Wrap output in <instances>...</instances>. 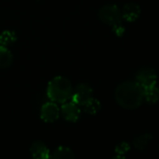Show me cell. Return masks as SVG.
I'll use <instances>...</instances> for the list:
<instances>
[{
	"label": "cell",
	"instance_id": "6da1fadb",
	"mask_svg": "<svg viewBox=\"0 0 159 159\" xmlns=\"http://www.w3.org/2000/svg\"><path fill=\"white\" fill-rule=\"evenodd\" d=\"M116 102L126 110H134L139 108L143 100V88L136 82H125L121 84L115 90Z\"/></svg>",
	"mask_w": 159,
	"mask_h": 159
},
{
	"label": "cell",
	"instance_id": "7a4b0ae2",
	"mask_svg": "<svg viewBox=\"0 0 159 159\" xmlns=\"http://www.w3.org/2000/svg\"><path fill=\"white\" fill-rule=\"evenodd\" d=\"M73 88L68 80L63 76H57L51 80L47 87V96L51 101L63 104L71 99Z\"/></svg>",
	"mask_w": 159,
	"mask_h": 159
},
{
	"label": "cell",
	"instance_id": "3957f363",
	"mask_svg": "<svg viewBox=\"0 0 159 159\" xmlns=\"http://www.w3.org/2000/svg\"><path fill=\"white\" fill-rule=\"evenodd\" d=\"M99 19L106 25L113 26L122 23V14L119 8L115 5H106L98 12Z\"/></svg>",
	"mask_w": 159,
	"mask_h": 159
},
{
	"label": "cell",
	"instance_id": "277c9868",
	"mask_svg": "<svg viewBox=\"0 0 159 159\" xmlns=\"http://www.w3.org/2000/svg\"><path fill=\"white\" fill-rule=\"evenodd\" d=\"M92 98L93 89L86 84H81L73 90L71 100L79 106H83Z\"/></svg>",
	"mask_w": 159,
	"mask_h": 159
},
{
	"label": "cell",
	"instance_id": "5b68a950",
	"mask_svg": "<svg viewBox=\"0 0 159 159\" xmlns=\"http://www.w3.org/2000/svg\"><path fill=\"white\" fill-rule=\"evenodd\" d=\"M157 82V76L154 70L151 68H143L136 75V83L143 89L155 86Z\"/></svg>",
	"mask_w": 159,
	"mask_h": 159
},
{
	"label": "cell",
	"instance_id": "8992f818",
	"mask_svg": "<svg viewBox=\"0 0 159 159\" xmlns=\"http://www.w3.org/2000/svg\"><path fill=\"white\" fill-rule=\"evenodd\" d=\"M61 114L65 120H66L68 122L75 123L79 120L80 116H81V109H80L79 105H77L72 100L66 101V102L63 103V105H62Z\"/></svg>",
	"mask_w": 159,
	"mask_h": 159
},
{
	"label": "cell",
	"instance_id": "52a82bcc",
	"mask_svg": "<svg viewBox=\"0 0 159 159\" xmlns=\"http://www.w3.org/2000/svg\"><path fill=\"white\" fill-rule=\"evenodd\" d=\"M60 109L58 105L52 101L42 105L40 110V118L46 123H52L59 118Z\"/></svg>",
	"mask_w": 159,
	"mask_h": 159
},
{
	"label": "cell",
	"instance_id": "ba28073f",
	"mask_svg": "<svg viewBox=\"0 0 159 159\" xmlns=\"http://www.w3.org/2000/svg\"><path fill=\"white\" fill-rule=\"evenodd\" d=\"M30 152L34 159H49L51 154L47 145L41 141H35L31 145Z\"/></svg>",
	"mask_w": 159,
	"mask_h": 159
},
{
	"label": "cell",
	"instance_id": "9c48e42d",
	"mask_svg": "<svg viewBox=\"0 0 159 159\" xmlns=\"http://www.w3.org/2000/svg\"><path fill=\"white\" fill-rule=\"evenodd\" d=\"M121 14H122V18H124L125 21L134 22L139 17L140 8L135 3H128L124 6Z\"/></svg>",
	"mask_w": 159,
	"mask_h": 159
},
{
	"label": "cell",
	"instance_id": "30bf717a",
	"mask_svg": "<svg viewBox=\"0 0 159 159\" xmlns=\"http://www.w3.org/2000/svg\"><path fill=\"white\" fill-rule=\"evenodd\" d=\"M49 159H75V154L70 148L66 146H59L53 151L52 154H50Z\"/></svg>",
	"mask_w": 159,
	"mask_h": 159
},
{
	"label": "cell",
	"instance_id": "8fae6325",
	"mask_svg": "<svg viewBox=\"0 0 159 159\" xmlns=\"http://www.w3.org/2000/svg\"><path fill=\"white\" fill-rule=\"evenodd\" d=\"M13 55L8 47L0 46V68H5L12 64Z\"/></svg>",
	"mask_w": 159,
	"mask_h": 159
},
{
	"label": "cell",
	"instance_id": "7c38bea8",
	"mask_svg": "<svg viewBox=\"0 0 159 159\" xmlns=\"http://www.w3.org/2000/svg\"><path fill=\"white\" fill-rule=\"evenodd\" d=\"M143 96L144 99L148 103L154 104L159 101V89L156 87V85L143 89Z\"/></svg>",
	"mask_w": 159,
	"mask_h": 159
},
{
	"label": "cell",
	"instance_id": "4fadbf2b",
	"mask_svg": "<svg viewBox=\"0 0 159 159\" xmlns=\"http://www.w3.org/2000/svg\"><path fill=\"white\" fill-rule=\"evenodd\" d=\"M82 107H83L84 111L86 113L94 115V114H97L100 111V109H101V103H100L99 100L92 98L85 104H84Z\"/></svg>",
	"mask_w": 159,
	"mask_h": 159
},
{
	"label": "cell",
	"instance_id": "5bb4252c",
	"mask_svg": "<svg viewBox=\"0 0 159 159\" xmlns=\"http://www.w3.org/2000/svg\"><path fill=\"white\" fill-rule=\"evenodd\" d=\"M17 39L16 34L13 31L5 30L3 33L0 34V46L8 47L13 44Z\"/></svg>",
	"mask_w": 159,
	"mask_h": 159
},
{
	"label": "cell",
	"instance_id": "9a60e30c",
	"mask_svg": "<svg viewBox=\"0 0 159 159\" xmlns=\"http://www.w3.org/2000/svg\"><path fill=\"white\" fill-rule=\"evenodd\" d=\"M152 135L151 134H143V135H140L139 137H137L134 141H133V144H134V147L138 150H144L150 143V141L152 140Z\"/></svg>",
	"mask_w": 159,
	"mask_h": 159
},
{
	"label": "cell",
	"instance_id": "2e32d148",
	"mask_svg": "<svg viewBox=\"0 0 159 159\" xmlns=\"http://www.w3.org/2000/svg\"><path fill=\"white\" fill-rule=\"evenodd\" d=\"M130 149V145L127 142H121L115 147V152L118 155H124Z\"/></svg>",
	"mask_w": 159,
	"mask_h": 159
},
{
	"label": "cell",
	"instance_id": "e0dca14e",
	"mask_svg": "<svg viewBox=\"0 0 159 159\" xmlns=\"http://www.w3.org/2000/svg\"><path fill=\"white\" fill-rule=\"evenodd\" d=\"M111 27H112V30H113V32H114V34H115L116 36L122 37V36L125 34V26L122 25V23L117 24V25H113V26H111Z\"/></svg>",
	"mask_w": 159,
	"mask_h": 159
},
{
	"label": "cell",
	"instance_id": "ac0fdd59",
	"mask_svg": "<svg viewBox=\"0 0 159 159\" xmlns=\"http://www.w3.org/2000/svg\"><path fill=\"white\" fill-rule=\"evenodd\" d=\"M112 159H125V156H123V155H116V156H114Z\"/></svg>",
	"mask_w": 159,
	"mask_h": 159
},
{
	"label": "cell",
	"instance_id": "d6986e66",
	"mask_svg": "<svg viewBox=\"0 0 159 159\" xmlns=\"http://www.w3.org/2000/svg\"><path fill=\"white\" fill-rule=\"evenodd\" d=\"M158 149H159V146H158Z\"/></svg>",
	"mask_w": 159,
	"mask_h": 159
}]
</instances>
